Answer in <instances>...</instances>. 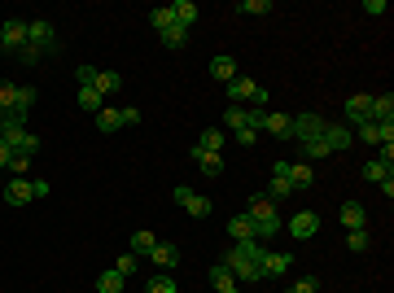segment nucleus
Here are the masks:
<instances>
[{
  "label": "nucleus",
  "instance_id": "nucleus-1",
  "mask_svg": "<svg viewBox=\"0 0 394 293\" xmlns=\"http://www.w3.org/2000/svg\"><path fill=\"white\" fill-rule=\"evenodd\" d=\"M258 254H263V241H232V250H228L219 262L232 272L236 284H254V280H263V272H258Z\"/></svg>",
  "mask_w": 394,
  "mask_h": 293
},
{
  "label": "nucleus",
  "instance_id": "nucleus-2",
  "mask_svg": "<svg viewBox=\"0 0 394 293\" xmlns=\"http://www.w3.org/2000/svg\"><path fill=\"white\" fill-rule=\"evenodd\" d=\"M246 215L254 219V228H258V241H268V236H276L285 223H280V206L276 201H268L263 193H254L250 201H246Z\"/></svg>",
  "mask_w": 394,
  "mask_h": 293
},
{
  "label": "nucleus",
  "instance_id": "nucleus-3",
  "mask_svg": "<svg viewBox=\"0 0 394 293\" xmlns=\"http://www.w3.org/2000/svg\"><path fill=\"white\" fill-rule=\"evenodd\" d=\"M53 48H58V31H53V22L31 18V22H26V48H22V57L35 62L40 52H53Z\"/></svg>",
  "mask_w": 394,
  "mask_h": 293
},
{
  "label": "nucleus",
  "instance_id": "nucleus-4",
  "mask_svg": "<svg viewBox=\"0 0 394 293\" xmlns=\"http://www.w3.org/2000/svg\"><path fill=\"white\" fill-rule=\"evenodd\" d=\"M324 127H329V118L324 114H294V127H289V140H298V145H307V140H320L324 136Z\"/></svg>",
  "mask_w": 394,
  "mask_h": 293
},
{
  "label": "nucleus",
  "instance_id": "nucleus-5",
  "mask_svg": "<svg viewBox=\"0 0 394 293\" xmlns=\"http://www.w3.org/2000/svg\"><path fill=\"white\" fill-rule=\"evenodd\" d=\"M294 193L298 189H294V179H289V162L280 157V162L272 167V184L263 189V197H268V201H285V197H294Z\"/></svg>",
  "mask_w": 394,
  "mask_h": 293
},
{
  "label": "nucleus",
  "instance_id": "nucleus-6",
  "mask_svg": "<svg viewBox=\"0 0 394 293\" xmlns=\"http://www.w3.org/2000/svg\"><path fill=\"white\" fill-rule=\"evenodd\" d=\"M0 48L5 52H22L26 48V18H5L0 22Z\"/></svg>",
  "mask_w": 394,
  "mask_h": 293
},
{
  "label": "nucleus",
  "instance_id": "nucleus-7",
  "mask_svg": "<svg viewBox=\"0 0 394 293\" xmlns=\"http://www.w3.org/2000/svg\"><path fill=\"white\" fill-rule=\"evenodd\" d=\"M289 267H294V254H280V250H263V254H258V272H263V280H268V276H285Z\"/></svg>",
  "mask_w": 394,
  "mask_h": 293
},
{
  "label": "nucleus",
  "instance_id": "nucleus-8",
  "mask_svg": "<svg viewBox=\"0 0 394 293\" xmlns=\"http://www.w3.org/2000/svg\"><path fill=\"white\" fill-rule=\"evenodd\" d=\"M285 228H289V236H294V241H311L315 228H320V215H315V210H298V215L289 219Z\"/></svg>",
  "mask_w": 394,
  "mask_h": 293
},
{
  "label": "nucleus",
  "instance_id": "nucleus-9",
  "mask_svg": "<svg viewBox=\"0 0 394 293\" xmlns=\"http://www.w3.org/2000/svg\"><path fill=\"white\" fill-rule=\"evenodd\" d=\"M0 197H5L9 206H26V201H35V189H31V179H26V175H18V179H9L5 189H0Z\"/></svg>",
  "mask_w": 394,
  "mask_h": 293
},
{
  "label": "nucleus",
  "instance_id": "nucleus-10",
  "mask_svg": "<svg viewBox=\"0 0 394 293\" xmlns=\"http://www.w3.org/2000/svg\"><path fill=\"white\" fill-rule=\"evenodd\" d=\"M228 236H232V241H258V228H254V219L246 215V210L228 219Z\"/></svg>",
  "mask_w": 394,
  "mask_h": 293
},
{
  "label": "nucleus",
  "instance_id": "nucleus-11",
  "mask_svg": "<svg viewBox=\"0 0 394 293\" xmlns=\"http://www.w3.org/2000/svg\"><path fill=\"white\" fill-rule=\"evenodd\" d=\"M254 92H258V84H254V79H246V74H236L232 84H228V101L232 105H246V101L254 105Z\"/></svg>",
  "mask_w": 394,
  "mask_h": 293
},
{
  "label": "nucleus",
  "instance_id": "nucleus-12",
  "mask_svg": "<svg viewBox=\"0 0 394 293\" xmlns=\"http://www.w3.org/2000/svg\"><path fill=\"white\" fill-rule=\"evenodd\" d=\"M324 145H329V153H346V149H351V127H341V123L329 118V127H324Z\"/></svg>",
  "mask_w": 394,
  "mask_h": 293
},
{
  "label": "nucleus",
  "instance_id": "nucleus-13",
  "mask_svg": "<svg viewBox=\"0 0 394 293\" xmlns=\"http://www.w3.org/2000/svg\"><path fill=\"white\" fill-rule=\"evenodd\" d=\"M341 223H346V232H359V228H368V210L359 206V201H341Z\"/></svg>",
  "mask_w": 394,
  "mask_h": 293
},
{
  "label": "nucleus",
  "instance_id": "nucleus-14",
  "mask_svg": "<svg viewBox=\"0 0 394 293\" xmlns=\"http://www.w3.org/2000/svg\"><path fill=\"white\" fill-rule=\"evenodd\" d=\"M31 105H35V88H26V84H18V96H13V123H26V114H31Z\"/></svg>",
  "mask_w": 394,
  "mask_h": 293
},
{
  "label": "nucleus",
  "instance_id": "nucleus-15",
  "mask_svg": "<svg viewBox=\"0 0 394 293\" xmlns=\"http://www.w3.org/2000/svg\"><path fill=\"white\" fill-rule=\"evenodd\" d=\"M368 110H373V96H368V92H355L351 101H346V118L359 127V123H368Z\"/></svg>",
  "mask_w": 394,
  "mask_h": 293
},
{
  "label": "nucleus",
  "instance_id": "nucleus-16",
  "mask_svg": "<svg viewBox=\"0 0 394 293\" xmlns=\"http://www.w3.org/2000/svg\"><path fill=\"white\" fill-rule=\"evenodd\" d=\"M210 79H219V84H232V79H236V62L228 57V52L210 57Z\"/></svg>",
  "mask_w": 394,
  "mask_h": 293
},
{
  "label": "nucleus",
  "instance_id": "nucleus-17",
  "mask_svg": "<svg viewBox=\"0 0 394 293\" xmlns=\"http://www.w3.org/2000/svg\"><path fill=\"white\" fill-rule=\"evenodd\" d=\"M149 258H153V262H158L163 272H171L175 262H180V250H175V245H167V241H158V245L149 250Z\"/></svg>",
  "mask_w": 394,
  "mask_h": 293
},
{
  "label": "nucleus",
  "instance_id": "nucleus-18",
  "mask_svg": "<svg viewBox=\"0 0 394 293\" xmlns=\"http://www.w3.org/2000/svg\"><path fill=\"white\" fill-rule=\"evenodd\" d=\"M385 118H394V96L390 92L373 96V110H368V123H385Z\"/></svg>",
  "mask_w": 394,
  "mask_h": 293
},
{
  "label": "nucleus",
  "instance_id": "nucleus-19",
  "mask_svg": "<svg viewBox=\"0 0 394 293\" xmlns=\"http://www.w3.org/2000/svg\"><path fill=\"white\" fill-rule=\"evenodd\" d=\"M92 88H97L101 96H110V92H119V88H123V74H119V70H97Z\"/></svg>",
  "mask_w": 394,
  "mask_h": 293
},
{
  "label": "nucleus",
  "instance_id": "nucleus-20",
  "mask_svg": "<svg viewBox=\"0 0 394 293\" xmlns=\"http://www.w3.org/2000/svg\"><path fill=\"white\" fill-rule=\"evenodd\" d=\"M224 140H228V131H224V127H206L202 136H197V149H206V153H219V149H224Z\"/></svg>",
  "mask_w": 394,
  "mask_h": 293
},
{
  "label": "nucleus",
  "instance_id": "nucleus-21",
  "mask_svg": "<svg viewBox=\"0 0 394 293\" xmlns=\"http://www.w3.org/2000/svg\"><path fill=\"white\" fill-rule=\"evenodd\" d=\"M193 157H197V167H202V175H224V157L219 153H206V149H193Z\"/></svg>",
  "mask_w": 394,
  "mask_h": 293
},
{
  "label": "nucleus",
  "instance_id": "nucleus-22",
  "mask_svg": "<svg viewBox=\"0 0 394 293\" xmlns=\"http://www.w3.org/2000/svg\"><path fill=\"white\" fill-rule=\"evenodd\" d=\"M92 118H97V131H105V136L123 127V114H119V110H110V105H101V110H97Z\"/></svg>",
  "mask_w": 394,
  "mask_h": 293
},
{
  "label": "nucleus",
  "instance_id": "nucleus-23",
  "mask_svg": "<svg viewBox=\"0 0 394 293\" xmlns=\"http://www.w3.org/2000/svg\"><path fill=\"white\" fill-rule=\"evenodd\" d=\"M171 18L184 26V31H189V26L197 22V5H193V0H175V5H171Z\"/></svg>",
  "mask_w": 394,
  "mask_h": 293
},
{
  "label": "nucleus",
  "instance_id": "nucleus-24",
  "mask_svg": "<svg viewBox=\"0 0 394 293\" xmlns=\"http://www.w3.org/2000/svg\"><path fill=\"white\" fill-rule=\"evenodd\" d=\"M123 284H127V276H119L114 267H105L97 276V293H123Z\"/></svg>",
  "mask_w": 394,
  "mask_h": 293
},
{
  "label": "nucleus",
  "instance_id": "nucleus-25",
  "mask_svg": "<svg viewBox=\"0 0 394 293\" xmlns=\"http://www.w3.org/2000/svg\"><path fill=\"white\" fill-rule=\"evenodd\" d=\"M250 123H246V105H228V110H224V131H232V136H236V131H246Z\"/></svg>",
  "mask_w": 394,
  "mask_h": 293
},
{
  "label": "nucleus",
  "instance_id": "nucleus-26",
  "mask_svg": "<svg viewBox=\"0 0 394 293\" xmlns=\"http://www.w3.org/2000/svg\"><path fill=\"white\" fill-rule=\"evenodd\" d=\"M289 179H294V189H311V184H315L311 162H289Z\"/></svg>",
  "mask_w": 394,
  "mask_h": 293
},
{
  "label": "nucleus",
  "instance_id": "nucleus-27",
  "mask_svg": "<svg viewBox=\"0 0 394 293\" xmlns=\"http://www.w3.org/2000/svg\"><path fill=\"white\" fill-rule=\"evenodd\" d=\"M153 245H158V236H153V232H145V228H141V232H131V254H136V258H149V250H153Z\"/></svg>",
  "mask_w": 394,
  "mask_h": 293
},
{
  "label": "nucleus",
  "instance_id": "nucleus-28",
  "mask_svg": "<svg viewBox=\"0 0 394 293\" xmlns=\"http://www.w3.org/2000/svg\"><path fill=\"white\" fill-rule=\"evenodd\" d=\"M22 136H26V123H13V118H9L5 127H0V140H5L9 149H18V145H22Z\"/></svg>",
  "mask_w": 394,
  "mask_h": 293
},
{
  "label": "nucleus",
  "instance_id": "nucleus-29",
  "mask_svg": "<svg viewBox=\"0 0 394 293\" xmlns=\"http://www.w3.org/2000/svg\"><path fill=\"white\" fill-rule=\"evenodd\" d=\"M210 284H215V293H224V289H232L236 280H232V272L224 267V262H210Z\"/></svg>",
  "mask_w": 394,
  "mask_h": 293
},
{
  "label": "nucleus",
  "instance_id": "nucleus-30",
  "mask_svg": "<svg viewBox=\"0 0 394 293\" xmlns=\"http://www.w3.org/2000/svg\"><path fill=\"white\" fill-rule=\"evenodd\" d=\"M145 293H175V280H171V272H158V276H149V280H145Z\"/></svg>",
  "mask_w": 394,
  "mask_h": 293
},
{
  "label": "nucleus",
  "instance_id": "nucleus-31",
  "mask_svg": "<svg viewBox=\"0 0 394 293\" xmlns=\"http://www.w3.org/2000/svg\"><path fill=\"white\" fill-rule=\"evenodd\" d=\"M101 101H105V96H101V92H97L92 84H88V88H79V110H88V114H97V110H101Z\"/></svg>",
  "mask_w": 394,
  "mask_h": 293
},
{
  "label": "nucleus",
  "instance_id": "nucleus-32",
  "mask_svg": "<svg viewBox=\"0 0 394 293\" xmlns=\"http://www.w3.org/2000/svg\"><path fill=\"white\" fill-rule=\"evenodd\" d=\"M158 40H163L167 48H180L184 40H189V31H184V26H180V22H171V26H167V31H158Z\"/></svg>",
  "mask_w": 394,
  "mask_h": 293
},
{
  "label": "nucleus",
  "instance_id": "nucleus-33",
  "mask_svg": "<svg viewBox=\"0 0 394 293\" xmlns=\"http://www.w3.org/2000/svg\"><path fill=\"white\" fill-rule=\"evenodd\" d=\"M184 210H189L193 219H206V215H210V197H202V193H189V201H184Z\"/></svg>",
  "mask_w": 394,
  "mask_h": 293
},
{
  "label": "nucleus",
  "instance_id": "nucleus-34",
  "mask_svg": "<svg viewBox=\"0 0 394 293\" xmlns=\"http://www.w3.org/2000/svg\"><path fill=\"white\" fill-rule=\"evenodd\" d=\"M175 18H171V5H158V9H149V26L153 31H167Z\"/></svg>",
  "mask_w": 394,
  "mask_h": 293
},
{
  "label": "nucleus",
  "instance_id": "nucleus-35",
  "mask_svg": "<svg viewBox=\"0 0 394 293\" xmlns=\"http://www.w3.org/2000/svg\"><path fill=\"white\" fill-rule=\"evenodd\" d=\"M385 175H394V171H390L385 162H377V157H373V162H363V179H368V184H381Z\"/></svg>",
  "mask_w": 394,
  "mask_h": 293
},
{
  "label": "nucleus",
  "instance_id": "nucleus-36",
  "mask_svg": "<svg viewBox=\"0 0 394 293\" xmlns=\"http://www.w3.org/2000/svg\"><path fill=\"white\" fill-rule=\"evenodd\" d=\"M368 245H373V241H368V228L346 232V250H351V254H368Z\"/></svg>",
  "mask_w": 394,
  "mask_h": 293
},
{
  "label": "nucleus",
  "instance_id": "nucleus-37",
  "mask_svg": "<svg viewBox=\"0 0 394 293\" xmlns=\"http://www.w3.org/2000/svg\"><path fill=\"white\" fill-rule=\"evenodd\" d=\"M236 13H250V18L272 13V0H241V5H236Z\"/></svg>",
  "mask_w": 394,
  "mask_h": 293
},
{
  "label": "nucleus",
  "instance_id": "nucleus-38",
  "mask_svg": "<svg viewBox=\"0 0 394 293\" xmlns=\"http://www.w3.org/2000/svg\"><path fill=\"white\" fill-rule=\"evenodd\" d=\"M355 136H359L363 145H381V127H377V123H359Z\"/></svg>",
  "mask_w": 394,
  "mask_h": 293
},
{
  "label": "nucleus",
  "instance_id": "nucleus-39",
  "mask_svg": "<svg viewBox=\"0 0 394 293\" xmlns=\"http://www.w3.org/2000/svg\"><path fill=\"white\" fill-rule=\"evenodd\" d=\"M136 267H141V258H136V254H131V250L114 258V272H119V276H131V272H136Z\"/></svg>",
  "mask_w": 394,
  "mask_h": 293
},
{
  "label": "nucleus",
  "instance_id": "nucleus-40",
  "mask_svg": "<svg viewBox=\"0 0 394 293\" xmlns=\"http://www.w3.org/2000/svg\"><path fill=\"white\" fill-rule=\"evenodd\" d=\"M285 293H320V280H315V276H298Z\"/></svg>",
  "mask_w": 394,
  "mask_h": 293
},
{
  "label": "nucleus",
  "instance_id": "nucleus-41",
  "mask_svg": "<svg viewBox=\"0 0 394 293\" xmlns=\"http://www.w3.org/2000/svg\"><path fill=\"white\" fill-rule=\"evenodd\" d=\"M13 96H18V84H0V110L13 114Z\"/></svg>",
  "mask_w": 394,
  "mask_h": 293
},
{
  "label": "nucleus",
  "instance_id": "nucleus-42",
  "mask_svg": "<svg viewBox=\"0 0 394 293\" xmlns=\"http://www.w3.org/2000/svg\"><path fill=\"white\" fill-rule=\"evenodd\" d=\"M13 153H26V157H35V153H40V136H35V131H26V136H22V145H18Z\"/></svg>",
  "mask_w": 394,
  "mask_h": 293
},
{
  "label": "nucleus",
  "instance_id": "nucleus-43",
  "mask_svg": "<svg viewBox=\"0 0 394 293\" xmlns=\"http://www.w3.org/2000/svg\"><path fill=\"white\" fill-rule=\"evenodd\" d=\"M26 167H31V157H26V153H13V157H9V171H13V179H18Z\"/></svg>",
  "mask_w": 394,
  "mask_h": 293
},
{
  "label": "nucleus",
  "instance_id": "nucleus-44",
  "mask_svg": "<svg viewBox=\"0 0 394 293\" xmlns=\"http://www.w3.org/2000/svg\"><path fill=\"white\" fill-rule=\"evenodd\" d=\"M75 79H79V84H84V88H88V84H92V79H97V66H79V70H75Z\"/></svg>",
  "mask_w": 394,
  "mask_h": 293
},
{
  "label": "nucleus",
  "instance_id": "nucleus-45",
  "mask_svg": "<svg viewBox=\"0 0 394 293\" xmlns=\"http://www.w3.org/2000/svg\"><path fill=\"white\" fill-rule=\"evenodd\" d=\"M123 114V127H136L141 123V110H136V105H127V110H119Z\"/></svg>",
  "mask_w": 394,
  "mask_h": 293
},
{
  "label": "nucleus",
  "instance_id": "nucleus-46",
  "mask_svg": "<svg viewBox=\"0 0 394 293\" xmlns=\"http://www.w3.org/2000/svg\"><path fill=\"white\" fill-rule=\"evenodd\" d=\"M254 140H258V131H254V127H246V131H236V145H246V149H250Z\"/></svg>",
  "mask_w": 394,
  "mask_h": 293
},
{
  "label": "nucleus",
  "instance_id": "nucleus-47",
  "mask_svg": "<svg viewBox=\"0 0 394 293\" xmlns=\"http://www.w3.org/2000/svg\"><path fill=\"white\" fill-rule=\"evenodd\" d=\"M363 13H385V0H363Z\"/></svg>",
  "mask_w": 394,
  "mask_h": 293
},
{
  "label": "nucleus",
  "instance_id": "nucleus-48",
  "mask_svg": "<svg viewBox=\"0 0 394 293\" xmlns=\"http://www.w3.org/2000/svg\"><path fill=\"white\" fill-rule=\"evenodd\" d=\"M189 193H193L189 184H175V206H184V201H189Z\"/></svg>",
  "mask_w": 394,
  "mask_h": 293
},
{
  "label": "nucleus",
  "instance_id": "nucleus-49",
  "mask_svg": "<svg viewBox=\"0 0 394 293\" xmlns=\"http://www.w3.org/2000/svg\"><path fill=\"white\" fill-rule=\"evenodd\" d=\"M31 189H35V201H40V197H48V193H53V189H48V184H44V179H31Z\"/></svg>",
  "mask_w": 394,
  "mask_h": 293
},
{
  "label": "nucleus",
  "instance_id": "nucleus-50",
  "mask_svg": "<svg viewBox=\"0 0 394 293\" xmlns=\"http://www.w3.org/2000/svg\"><path fill=\"white\" fill-rule=\"evenodd\" d=\"M9 157H13V149H9L5 140H0V167H9Z\"/></svg>",
  "mask_w": 394,
  "mask_h": 293
},
{
  "label": "nucleus",
  "instance_id": "nucleus-51",
  "mask_svg": "<svg viewBox=\"0 0 394 293\" xmlns=\"http://www.w3.org/2000/svg\"><path fill=\"white\" fill-rule=\"evenodd\" d=\"M5 123H9V114H5V110H0V127H5Z\"/></svg>",
  "mask_w": 394,
  "mask_h": 293
},
{
  "label": "nucleus",
  "instance_id": "nucleus-52",
  "mask_svg": "<svg viewBox=\"0 0 394 293\" xmlns=\"http://www.w3.org/2000/svg\"><path fill=\"white\" fill-rule=\"evenodd\" d=\"M224 293H241V289H236V284H232V289H224Z\"/></svg>",
  "mask_w": 394,
  "mask_h": 293
}]
</instances>
